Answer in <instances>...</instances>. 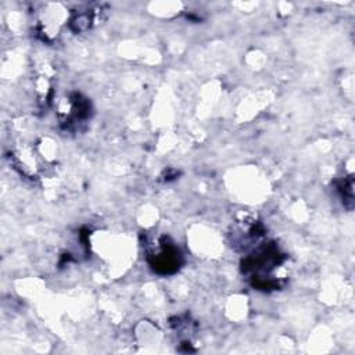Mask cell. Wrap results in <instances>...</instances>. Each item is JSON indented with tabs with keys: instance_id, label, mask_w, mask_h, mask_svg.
Returning a JSON list of instances; mask_svg holds the SVG:
<instances>
[{
	"instance_id": "1",
	"label": "cell",
	"mask_w": 355,
	"mask_h": 355,
	"mask_svg": "<svg viewBox=\"0 0 355 355\" xmlns=\"http://www.w3.org/2000/svg\"><path fill=\"white\" fill-rule=\"evenodd\" d=\"M180 253L171 244H164L157 256H154V261L151 267L161 274H172L180 268Z\"/></svg>"
}]
</instances>
